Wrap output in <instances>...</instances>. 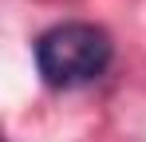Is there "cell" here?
I'll use <instances>...</instances> for the list:
<instances>
[{
	"mask_svg": "<svg viewBox=\"0 0 146 142\" xmlns=\"http://www.w3.org/2000/svg\"><path fill=\"white\" fill-rule=\"evenodd\" d=\"M32 51H36L40 79L55 91L95 83L115 59V44H111L107 28L87 24V20H63L48 32H40Z\"/></svg>",
	"mask_w": 146,
	"mask_h": 142,
	"instance_id": "6da1fadb",
	"label": "cell"
}]
</instances>
